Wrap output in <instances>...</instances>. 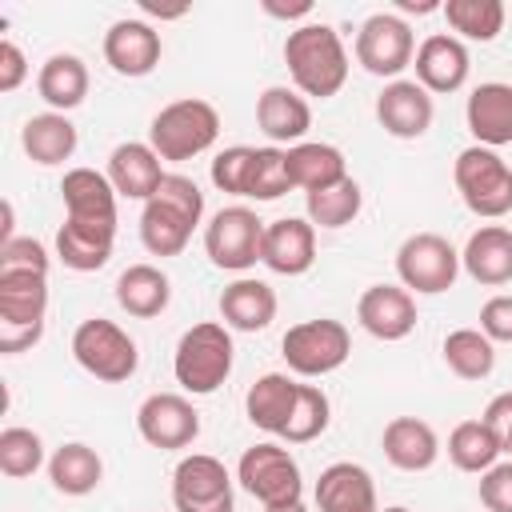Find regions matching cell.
Segmentation results:
<instances>
[{
    "label": "cell",
    "instance_id": "obj_1",
    "mask_svg": "<svg viewBox=\"0 0 512 512\" xmlns=\"http://www.w3.org/2000/svg\"><path fill=\"white\" fill-rule=\"evenodd\" d=\"M284 64H288V76H292V84H296L300 96L328 100L348 80L344 40L324 20H312V24H300V28L288 32V40H284Z\"/></svg>",
    "mask_w": 512,
    "mask_h": 512
},
{
    "label": "cell",
    "instance_id": "obj_2",
    "mask_svg": "<svg viewBox=\"0 0 512 512\" xmlns=\"http://www.w3.org/2000/svg\"><path fill=\"white\" fill-rule=\"evenodd\" d=\"M204 220V192L196 188L192 176L168 172L156 196L140 212V244L152 256H180Z\"/></svg>",
    "mask_w": 512,
    "mask_h": 512
},
{
    "label": "cell",
    "instance_id": "obj_3",
    "mask_svg": "<svg viewBox=\"0 0 512 512\" xmlns=\"http://www.w3.org/2000/svg\"><path fill=\"white\" fill-rule=\"evenodd\" d=\"M216 136H220V112L200 96L164 104L148 124V144L156 148L160 160H172V164L208 152Z\"/></svg>",
    "mask_w": 512,
    "mask_h": 512
},
{
    "label": "cell",
    "instance_id": "obj_4",
    "mask_svg": "<svg viewBox=\"0 0 512 512\" xmlns=\"http://www.w3.org/2000/svg\"><path fill=\"white\" fill-rule=\"evenodd\" d=\"M232 356H236V348H232L228 324H216V320L192 324L180 336L176 356H172L176 384L192 396H212L232 376Z\"/></svg>",
    "mask_w": 512,
    "mask_h": 512
},
{
    "label": "cell",
    "instance_id": "obj_5",
    "mask_svg": "<svg viewBox=\"0 0 512 512\" xmlns=\"http://www.w3.org/2000/svg\"><path fill=\"white\" fill-rule=\"evenodd\" d=\"M452 180L472 216L500 220L512 212V164L496 148H484V144L464 148L452 164Z\"/></svg>",
    "mask_w": 512,
    "mask_h": 512
},
{
    "label": "cell",
    "instance_id": "obj_6",
    "mask_svg": "<svg viewBox=\"0 0 512 512\" xmlns=\"http://www.w3.org/2000/svg\"><path fill=\"white\" fill-rule=\"evenodd\" d=\"M72 356H76V364L88 376H96L104 384H124L140 368L136 340L116 320H104V316H92V320L76 324V332H72Z\"/></svg>",
    "mask_w": 512,
    "mask_h": 512
},
{
    "label": "cell",
    "instance_id": "obj_7",
    "mask_svg": "<svg viewBox=\"0 0 512 512\" xmlns=\"http://www.w3.org/2000/svg\"><path fill=\"white\" fill-rule=\"evenodd\" d=\"M236 484L260 500L264 508L272 504H296L304 496V476H300V464L296 456L276 444V440H264V444H252L244 448L240 464H236Z\"/></svg>",
    "mask_w": 512,
    "mask_h": 512
},
{
    "label": "cell",
    "instance_id": "obj_8",
    "mask_svg": "<svg viewBox=\"0 0 512 512\" xmlns=\"http://www.w3.org/2000/svg\"><path fill=\"white\" fill-rule=\"evenodd\" d=\"M280 352L296 376H328V372L344 368V360L352 356V336L340 320L316 316V320L292 324L280 340Z\"/></svg>",
    "mask_w": 512,
    "mask_h": 512
},
{
    "label": "cell",
    "instance_id": "obj_9",
    "mask_svg": "<svg viewBox=\"0 0 512 512\" xmlns=\"http://www.w3.org/2000/svg\"><path fill=\"white\" fill-rule=\"evenodd\" d=\"M396 276L408 292L440 296L460 276V252L440 232H412L396 248Z\"/></svg>",
    "mask_w": 512,
    "mask_h": 512
},
{
    "label": "cell",
    "instance_id": "obj_10",
    "mask_svg": "<svg viewBox=\"0 0 512 512\" xmlns=\"http://www.w3.org/2000/svg\"><path fill=\"white\" fill-rule=\"evenodd\" d=\"M260 244L264 220L244 204H228L204 224V252L224 272H248L260 260Z\"/></svg>",
    "mask_w": 512,
    "mask_h": 512
},
{
    "label": "cell",
    "instance_id": "obj_11",
    "mask_svg": "<svg viewBox=\"0 0 512 512\" xmlns=\"http://www.w3.org/2000/svg\"><path fill=\"white\" fill-rule=\"evenodd\" d=\"M416 56V36L412 24L396 12H376L360 24L356 32V64L372 76L384 80H400V72L412 64Z\"/></svg>",
    "mask_w": 512,
    "mask_h": 512
},
{
    "label": "cell",
    "instance_id": "obj_12",
    "mask_svg": "<svg viewBox=\"0 0 512 512\" xmlns=\"http://www.w3.org/2000/svg\"><path fill=\"white\" fill-rule=\"evenodd\" d=\"M172 504L176 512H236L228 468L208 452L184 456L172 472Z\"/></svg>",
    "mask_w": 512,
    "mask_h": 512
},
{
    "label": "cell",
    "instance_id": "obj_13",
    "mask_svg": "<svg viewBox=\"0 0 512 512\" xmlns=\"http://www.w3.org/2000/svg\"><path fill=\"white\" fill-rule=\"evenodd\" d=\"M60 196H64V224L100 232V236H116V188L108 180V172L96 168H68L60 180Z\"/></svg>",
    "mask_w": 512,
    "mask_h": 512
},
{
    "label": "cell",
    "instance_id": "obj_14",
    "mask_svg": "<svg viewBox=\"0 0 512 512\" xmlns=\"http://www.w3.org/2000/svg\"><path fill=\"white\" fill-rule=\"evenodd\" d=\"M136 432L144 444H152L160 452H176L200 436V412L180 392H152L136 408Z\"/></svg>",
    "mask_w": 512,
    "mask_h": 512
},
{
    "label": "cell",
    "instance_id": "obj_15",
    "mask_svg": "<svg viewBox=\"0 0 512 512\" xmlns=\"http://www.w3.org/2000/svg\"><path fill=\"white\" fill-rule=\"evenodd\" d=\"M412 68H416V84L424 92L448 96V92H460L468 84L472 56H468L464 40H456L452 32H432V36L420 40V48L412 56Z\"/></svg>",
    "mask_w": 512,
    "mask_h": 512
},
{
    "label": "cell",
    "instance_id": "obj_16",
    "mask_svg": "<svg viewBox=\"0 0 512 512\" xmlns=\"http://www.w3.org/2000/svg\"><path fill=\"white\" fill-rule=\"evenodd\" d=\"M260 264L276 276H304L316 264V228L308 216H280L264 224Z\"/></svg>",
    "mask_w": 512,
    "mask_h": 512
},
{
    "label": "cell",
    "instance_id": "obj_17",
    "mask_svg": "<svg viewBox=\"0 0 512 512\" xmlns=\"http://www.w3.org/2000/svg\"><path fill=\"white\" fill-rule=\"evenodd\" d=\"M356 320L368 336L392 344L416 328V296L404 284H372L356 300Z\"/></svg>",
    "mask_w": 512,
    "mask_h": 512
},
{
    "label": "cell",
    "instance_id": "obj_18",
    "mask_svg": "<svg viewBox=\"0 0 512 512\" xmlns=\"http://www.w3.org/2000/svg\"><path fill=\"white\" fill-rule=\"evenodd\" d=\"M432 92H424L416 80H388L376 96V120L396 140H420L432 128Z\"/></svg>",
    "mask_w": 512,
    "mask_h": 512
},
{
    "label": "cell",
    "instance_id": "obj_19",
    "mask_svg": "<svg viewBox=\"0 0 512 512\" xmlns=\"http://www.w3.org/2000/svg\"><path fill=\"white\" fill-rule=\"evenodd\" d=\"M160 32L148 24V20H116L108 32H104V60L116 76H148L156 64H160Z\"/></svg>",
    "mask_w": 512,
    "mask_h": 512
},
{
    "label": "cell",
    "instance_id": "obj_20",
    "mask_svg": "<svg viewBox=\"0 0 512 512\" xmlns=\"http://www.w3.org/2000/svg\"><path fill=\"white\" fill-rule=\"evenodd\" d=\"M164 160L156 156V148L148 140H128V144H116L112 156H108V180L116 188V196L124 200H152L156 188L164 184Z\"/></svg>",
    "mask_w": 512,
    "mask_h": 512
},
{
    "label": "cell",
    "instance_id": "obj_21",
    "mask_svg": "<svg viewBox=\"0 0 512 512\" xmlns=\"http://www.w3.org/2000/svg\"><path fill=\"white\" fill-rule=\"evenodd\" d=\"M312 496H316V508L320 512H380L372 472L364 464H352V460L328 464L320 472Z\"/></svg>",
    "mask_w": 512,
    "mask_h": 512
},
{
    "label": "cell",
    "instance_id": "obj_22",
    "mask_svg": "<svg viewBox=\"0 0 512 512\" xmlns=\"http://www.w3.org/2000/svg\"><path fill=\"white\" fill-rule=\"evenodd\" d=\"M256 124L260 132L280 148V144H304L308 128H312V108L308 100L296 92V88H284V84H272L260 92L256 100Z\"/></svg>",
    "mask_w": 512,
    "mask_h": 512
},
{
    "label": "cell",
    "instance_id": "obj_23",
    "mask_svg": "<svg viewBox=\"0 0 512 512\" xmlns=\"http://www.w3.org/2000/svg\"><path fill=\"white\" fill-rule=\"evenodd\" d=\"M464 120H468V132L476 136V144H484V148L512 144V84H504V80L476 84L464 104Z\"/></svg>",
    "mask_w": 512,
    "mask_h": 512
},
{
    "label": "cell",
    "instance_id": "obj_24",
    "mask_svg": "<svg viewBox=\"0 0 512 512\" xmlns=\"http://www.w3.org/2000/svg\"><path fill=\"white\" fill-rule=\"evenodd\" d=\"M460 268L484 284V288H500L512 280V228L504 224H484L468 236L464 252H460Z\"/></svg>",
    "mask_w": 512,
    "mask_h": 512
},
{
    "label": "cell",
    "instance_id": "obj_25",
    "mask_svg": "<svg viewBox=\"0 0 512 512\" xmlns=\"http://www.w3.org/2000/svg\"><path fill=\"white\" fill-rule=\"evenodd\" d=\"M380 448L388 456L392 468L400 472H428L440 456V440L432 432L428 420L420 416H396L384 424V436H380Z\"/></svg>",
    "mask_w": 512,
    "mask_h": 512
},
{
    "label": "cell",
    "instance_id": "obj_26",
    "mask_svg": "<svg viewBox=\"0 0 512 512\" xmlns=\"http://www.w3.org/2000/svg\"><path fill=\"white\" fill-rule=\"evenodd\" d=\"M48 316V272H0V324L44 328Z\"/></svg>",
    "mask_w": 512,
    "mask_h": 512
},
{
    "label": "cell",
    "instance_id": "obj_27",
    "mask_svg": "<svg viewBox=\"0 0 512 512\" xmlns=\"http://www.w3.org/2000/svg\"><path fill=\"white\" fill-rule=\"evenodd\" d=\"M88 64L76 52H52L36 72V92L48 104V112H72L88 96Z\"/></svg>",
    "mask_w": 512,
    "mask_h": 512
},
{
    "label": "cell",
    "instance_id": "obj_28",
    "mask_svg": "<svg viewBox=\"0 0 512 512\" xmlns=\"http://www.w3.org/2000/svg\"><path fill=\"white\" fill-rule=\"evenodd\" d=\"M220 320L236 332H264L276 320V292L256 276H240L220 292Z\"/></svg>",
    "mask_w": 512,
    "mask_h": 512
},
{
    "label": "cell",
    "instance_id": "obj_29",
    "mask_svg": "<svg viewBox=\"0 0 512 512\" xmlns=\"http://www.w3.org/2000/svg\"><path fill=\"white\" fill-rule=\"evenodd\" d=\"M80 136H76V124L64 116V112H36L24 120L20 128V148L32 164L40 168H56L64 164L72 152H76Z\"/></svg>",
    "mask_w": 512,
    "mask_h": 512
},
{
    "label": "cell",
    "instance_id": "obj_30",
    "mask_svg": "<svg viewBox=\"0 0 512 512\" xmlns=\"http://www.w3.org/2000/svg\"><path fill=\"white\" fill-rule=\"evenodd\" d=\"M284 152H288L292 188H304V196L348 180V160H344V152H340L336 144L304 140V144H292V148H284Z\"/></svg>",
    "mask_w": 512,
    "mask_h": 512
},
{
    "label": "cell",
    "instance_id": "obj_31",
    "mask_svg": "<svg viewBox=\"0 0 512 512\" xmlns=\"http://www.w3.org/2000/svg\"><path fill=\"white\" fill-rule=\"evenodd\" d=\"M168 300H172V280L156 264H128L116 276V304L136 320L160 316Z\"/></svg>",
    "mask_w": 512,
    "mask_h": 512
},
{
    "label": "cell",
    "instance_id": "obj_32",
    "mask_svg": "<svg viewBox=\"0 0 512 512\" xmlns=\"http://www.w3.org/2000/svg\"><path fill=\"white\" fill-rule=\"evenodd\" d=\"M296 392H300V384H296L292 376H284V372H264V376L244 392V412H248V420H252L260 432L280 436L284 424H288V416H292Z\"/></svg>",
    "mask_w": 512,
    "mask_h": 512
},
{
    "label": "cell",
    "instance_id": "obj_33",
    "mask_svg": "<svg viewBox=\"0 0 512 512\" xmlns=\"http://www.w3.org/2000/svg\"><path fill=\"white\" fill-rule=\"evenodd\" d=\"M48 480L60 496H88L100 488L104 480V460L96 448L72 440V444H60L52 456H48Z\"/></svg>",
    "mask_w": 512,
    "mask_h": 512
},
{
    "label": "cell",
    "instance_id": "obj_34",
    "mask_svg": "<svg viewBox=\"0 0 512 512\" xmlns=\"http://www.w3.org/2000/svg\"><path fill=\"white\" fill-rule=\"evenodd\" d=\"M500 452H504V440L488 420H464L448 436V460L460 472L484 476L492 464H500Z\"/></svg>",
    "mask_w": 512,
    "mask_h": 512
},
{
    "label": "cell",
    "instance_id": "obj_35",
    "mask_svg": "<svg viewBox=\"0 0 512 512\" xmlns=\"http://www.w3.org/2000/svg\"><path fill=\"white\" fill-rule=\"evenodd\" d=\"M444 364L460 380H488L496 368V344L480 328H456L444 336Z\"/></svg>",
    "mask_w": 512,
    "mask_h": 512
},
{
    "label": "cell",
    "instance_id": "obj_36",
    "mask_svg": "<svg viewBox=\"0 0 512 512\" xmlns=\"http://www.w3.org/2000/svg\"><path fill=\"white\" fill-rule=\"evenodd\" d=\"M360 208H364V192H360V184L352 176L332 184V188H320V192L304 196V212H308L312 228H328V232L352 224L360 216Z\"/></svg>",
    "mask_w": 512,
    "mask_h": 512
},
{
    "label": "cell",
    "instance_id": "obj_37",
    "mask_svg": "<svg viewBox=\"0 0 512 512\" xmlns=\"http://www.w3.org/2000/svg\"><path fill=\"white\" fill-rule=\"evenodd\" d=\"M448 28L456 32V40H496L504 28V4L500 0H448L444 8Z\"/></svg>",
    "mask_w": 512,
    "mask_h": 512
},
{
    "label": "cell",
    "instance_id": "obj_38",
    "mask_svg": "<svg viewBox=\"0 0 512 512\" xmlns=\"http://www.w3.org/2000/svg\"><path fill=\"white\" fill-rule=\"evenodd\" d=\"M112 240L116 236H100V232H88V228H76V224H60L56 256L72 272H100L112 256Z\"/></svg>",
    "mask_w": 512,
    "mask_h": 512
},
{
    "label": "cell",
    "instance_id": "obj_39",
    "mask_svg": "<svg viewBox=\"0 0 512 512\" xmlns=\"http://www.w3.org/2000/svg\"><path fill=\"white\" fill-rule=\"evenodd\" d=\"M328 420H332V404H328L324 388L300 384L296 404H292V416H288L280 440H288V444H308V440H316V436L328 432Z\"/></svg>",
    "mask_w": 512,
    "mask_h": 512
},
{
    "label": "cell",
    "instance_id": "obj_40",
    "mask_svg": "<svg viewBox=\"0 0 512 512\" xmlns=\"http://www.w3.org/2000/svg\"><path fill=\"white\" fill-rule=\"evenodd\" d=\"M44 464H48L44 440H40L32 428L12 424V428L0 432V472H4V476L24 480V476H36Z\"/></svg>",
    "mask_w": 512,
    "mask_h": 512
},
{
    "label": "cell",
    "instance_id": "obj_41",
    "mask_svg": "<svg viewBox=\"0 0 512 512\" xmlns=\"http://www.w3.org/2000/svg\"><path fill=\"white\" fill-rule=\"evenodd\" d=\"M284 192H292L288 152L276 148V144L256 148V156H252V176H248V200H280Z\"/></svg>",
    "mask_w": 512,
    "mask_h": 512
},
{
    "label": "cell",
    "instance_id": "obj_42",
    "mask_svg": "<svg viewBox=\"0 0 512 512\" xmlns=\"http://www.w3.org/2000/svg\"><path fill=\"white\" fill-rule=\"evenodd\" d=\"M252 156H256V148H248V144H232V148L216 152V160H212V184L220 192H228V196H248Z\"/></svg>",
    "mask_w": 512,
    "mask_h": 512
},
{
    "label": "cell",
    "instance_id": "obj_43",
    "mask_svg": "<svg viewBox=\"0 0 512 512\" xmlns=\"http://www.w3.org/2000/svg\"><path fill=\"white\" fill-rule=\"evenodd\" d=\"M0 272H48V248L32 236L0 244Z\"/></svg>",
    "mask_w": 512,
    "mask_h": 512
},
{
    "label": "cell",
    "instance_id": "obj_44",
    "mask_svg": "<svg viewBox=\"0 0 512 512\" xmlns=\"http://www.w3.org/2000/svg\"><path fill=\"white\" fill-rule=\"evenodd\" d=\"M480 504L488 512H512V460L508 464H492L480 476Z\"/></svg>",
    "mask_w": 512,
    "mask_h": 512
},
{
    "label": "cell",
    "instance_id": "obj_45",
    "mask_svg": "<svg viewBox=\"0 0 512 512\" xmlns=\"http://www.w3.org/2000/svg\"><path fill=\"white\" fill-rule=\"evenodd\" d=\"M480 332L492 340V344H512V296H492L484 300L480 308Z\"/></svg>",
    "mask_w": 512,
    "mask_h": 512
},
{
    "label": "cell",
    "instance_id": "obj_46",
    "mask_svg": "<svg viewBox=\"0 0 512 512\" xmlns=\"http://www.w3.org/2000/svg\"><path fill=\"white\" fill-rule=\"evenodd\" d=\"M28 76V60L16 40H0V92H16Z\"/></svg>",
    "mask_w": 512,
    "mask_h": 512
},
{
    "label": "cell",
    "instance_id": "obj_47",
    "mask_svg": "<svg viewBox=\"0 0 512 512\" xmlns=\"http://www.w3.org/2000/svg\"><path fill=\"white\" fill-rule=\"evenodd\" d=\"M40 336H44V328H4L0 324V352L4 356H20V352L36 348Z\"/></svg>",
    "mask_w": 512,
    "mask_h": 512
},
{
    "label": "cell",
    "instance_id": "obj_48",
    "mask_svg": "<svg viewBox=\"0 0 512 512\" xmlns=\"http://www.w3.org/2000/svg\"><path fill=\"white\" fill-rule=\"evenodd\" d=\"M480 420H488V424H492V428L500 432V428H504V424L512 420V392H500V396H492Z\"/></svg>",
    "mask_w": 512,
    "mask_h": 512
},
{
    "label": "cell",
    "instance_id": "obj_49",
    "mask_svg": "<svg viewBox=\"0 0 512 512\" xmlns=\"http://www.w3.org/2000/svg\"><path fill=\"white\" fill-rule=\"evenodd\" d=\"M264 12L268 16H280V20H296V16H308L312 4L308 0H300V4H272V0H264Z\"/></svg>",
    "mask_w": 512,
    "mask_h": 512
},
{
    "label": "cell",
    "instance_id": "obj_50",
    "mask_svg": "<svg viewBox=\"0 0 512 512\" xmlns=\"http://www.w3.org/2000/svg\"><path fill=\"white\" fill-rule=\"evenodd\" d=\"M144 16H156V20H180L188 8H156V4H140Z\"/></svg>",
    "mask_w": 512,
    "mask_h": 512
},
{
    "label": "cell",
    "instance_id": "obj_51",
    "mask_svg": "<svg viewBox=\"0 0 512 512\" xmlns=\"http://www.w3.org/2000/svg\"><path fill=\"white\" fill-rule=\"evenodd\" d=\"M264 512H308V508H304V500H296V504H272Z\"/></svg>",
    "mask_w": 512,
    "mask_h": 512
},
{
    "label": "cell",
    "instance_id": "obj_52",
    "mask_svg": "<svg viewBox=\"0 0 512 512\" xmlns=\"http://www.w3.org/2000/svg\"><path fill=\"white\" fill-rule=\"evenodd\" d=\"M500 440H504V452H512V420L500 428Z\"/></svg>",
    "mask_w": 512,
    "mask_h": 512
},
{
    "label": "cell",
    "instance_id": "obj_53",
    "mask_svg": "<svg viewBox=\"0 0 512 512\" xmlns=\"http://www.w3.org/2000/svg\"><path fill=\"white\" fill-rule=\"evenodd\" d=\"M380 512H412V508H404V504H392V508H380Z\"/></svg>",
    "mask_w": 512,
    "mask_h": 512
}]
</instances>
